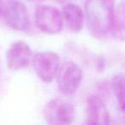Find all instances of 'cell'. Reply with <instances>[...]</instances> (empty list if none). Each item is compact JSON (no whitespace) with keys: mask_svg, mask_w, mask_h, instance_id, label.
Listing matches in <instances>:
<instances>
[{"mask_svg":"<svg viewBox=\"0 0 125 125\" xmlns=\"http://www.w3.org/2000/svg\"><path fill=\"white\" fill-rule=\"evenodd\" d=\"M55 1H57V2L59 3V4H67L70 0H55Z\"/></svg>","mask_w":125,"mask_h":125,"instance_id":"cell-12","label":"cell"},{"mask_svg":"<svg viewBox=\"0 0 125 125\" xmlns=\"http://www.w3.org/2000/svg\"><path fill=\"white\" fill-rule=\"evenodd\" d=\"M34 21L38 29L47 34L60 33L63 26L61 11L50 4H42L37 7Z\"/></svg>","mask_w":125,"mask_h":125,"instance_id":"cell-5","label":"cell"},{"mask_svg":"<svg viewBox=\"0 0 125 125\" xmlns=\"http://www.w3.org/2000/svg\"><path fill=\"white\" fill-rule=\"evenodd\" d=\"M114 11V0H86L84 16L93 37L102 39L111 33Z\"/></svg>","mask_w":125,"mask_h":125,"instance_id":"cell-1","label":"cell"},{"mask_svg":"<svg viewBox=\"0 0 125 125\" xmlns=\"http://www.w3.org/2000/svg\"><path fill=\"white\" fill-rule=\"evenodd\" d=\"M5 22L10 28L25 32L30 28V18L27 6L21 0H8L4 9Z\"/></svg>","mask_w":125,"mask_h":125,"instance_id":"cell-6","label":"cell"},{"mask_svg":"<svg viewBox=\"0 0 125 125\" xmlns=\"http://www.w3.org/2000/svg\"><path fill=\"white\" fill-rule=\"evenodd\" d=\"M86 122L89 124L110 123V115L103 100L97 95H92L87 99L86 104Z\"/></svg>","mask_w":125,"mask_h":125,"instance_id":"cell-8","label":"cell"},{"mask_svg":"<svg viewBox=\"0 0 125 125\" xmlns=\"http://www.w3.org/2000/svg\"><path fill=\"white\" fill-rule=\"evenodd\" d=\"M62 23L70 31L77 33L82 29L85 21L84 11L79 5L67 3L62 10Z\"/></svg>","mask_w":125,"mask_h":125,"instance_id":"cell-9","label":"cell"},{"mask_svg":"<svg viewBox=\"0 0 125 125\" xmlns=\"http://www.w3.org/2000/svg\"><path fill=\"white\" fill-rule=\"evenodd\" d=\"M28 2H32V3H38V2H41L43 0H27Z\"/></svg>","mask_w":125,"mask_h":125,"instance_id":"cell-14","label":"cell"},{"mask_svg":"<svg viewBox=\"0 0 125 125\" xmlns=\"http://www.w3.org/2000/svg\"><path fill=\"white\" fill-rule=\"evenodd\" d=\"M124 4L123 2L118 4L117 8L115 9L114 16H113L112 26L111 33L117 40H123L125 35V20H124Z\"/></svg>","mask_w":125,"mask_h":125,"instance_id":"cell-10","label":"cell"},{"mask_svg":"<svg viewBox=\"0 0 125 125\" xmlns=\"http://www.w3.org/2000/svg\"><path fill=\"white\" fill-rule=\"evenodd\" d=\"M56 79L58 90L64 95H72L82 83V71L75 62L67 61L60 65Z\"/></svg>","mask_w":125,"mask_h":125,"instance_id":"cell-4","label":"cell"},{"mask_svg":"<svg viewBox=\"0 0 125 125\" xmlns=\"http://www.w3.org/2000/svg\"><path fill=\"white\" fill-rule=\"evenodd\" d=\"M32 57L33 52L29 45L22 40H18L11 44L6 52V65L12 71H19L29 65Z\"/></svg>","mask_w":125,"mask_h":125,"instance_id":"cell-7","label":"cell"},{"mask_svg":"<svg viewBox=\"0 0 125 125\" xmlns=\"http://www.w3.org/2000/svg\"><path fill=\"white\" fill-rule=\"evenodd\" d=\"M3 12V0H0V16Z\"/></svg>","mask_w":125,"mask_h":125,"instance_id":"cell-13","label":"cell"},{"mask_svg":"<svg viewBox=\"0 0 125 125\" xmlns=\"http://www.w3.org/2000/svg\"><path fill=\"white\" fill-rule=\"evenodd\" d=\"M111 88L122 113H124V76L123 74L114 75L111 80Z\"/></svg>","mask_w":125,"mask_h":125,"instance_id":"cell-11","label":"cell"},{"mask_svg":"<svg viewBox=\"0 0 125 125\" xmlns=\"http://www.w3.org/2000/svg\"><path fill=\"white\" fill-rule=\"evenodd\" d=\"M33 70L39 79L45 83H50L56 78L61 65V58L56 52H40L32 57Z\"/></svg>","mask_w":125,"mask_h":125,"instance_id":"cell-3","label":"cell"},{"mask_svg":"<svg viewBox=\"0 0 125 125\" xmlns=\"http://www.w3.org/2000/svg\"><path fill=\"white\" fill-rule=\"evenodd\" d=\"M43 116L48 124L67 125L74 122L75 110L72 104L62 99H53L45 104Z\"/></svg>","mask_w":125,"mask_h":125,"instance_id":"cell-2","label":"cell"}]
</instances>
